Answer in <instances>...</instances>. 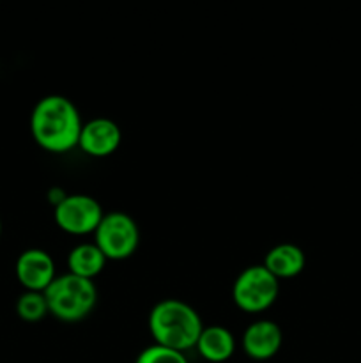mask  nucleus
I'll return each mask as SVG.
<instances>
[{
  "mask_svg": "<svg viewBox=\"0 0 361 363\" xmlns=\"http://www.w3.org/2000/svg\"><path fill=\"white\" fill-rule=\"evenodd\" d=\"M50 314L64 323H76L87 318L98 303V289L94 280L81 277L59 275L45 291Z\"/></svg>",
  "mask_w": 361,
  "mask_h": 363,
  "instance_id": "3",
  "label": "nucleus"
},
{
  "mask_svg": "<svg viewBox=\"0 0 361 363\" xmlns=\"http://www.w3.org/2000/svg\"><path fill=\"white\" fill-rule=\"evenodd\" d=\"M202 330L204 325L198 312L176 298L158 301L149 314V332L154 344L180 353L197 346Z\"/></svg>",
  "mask_w": 361,
  "mask_h": 363,
  "instance_id": "2",
  "label": "nucleus"
},
{
  "mask_svg": "<svg viewBox=\"0 0 361 363\" xmlns=\"http://www.w3.org/2000/svg\"><path fill=\"white\" fill-rule=\"evenodd\" d=\"M264 266L278 280L297 277L306 266V255L297 245L280 243L265 254Z\"/></svg>",
  "mask_w": 361,
  "mask_h": 363,
  "instance_id": "10",
  "label": "nucleus"
},
{
  "mask_svg": "<svg viewBox=\"0 0 361 363\" xmlns=\"http://www.w3.org/2000/svg\"><path fill=\"white\" fill-rule=\"evenodd\" d=\"M14 269L18 282L25 287V291L32 293H45L57 279L53 257L41 248H28L21 252Z\"/></svg>",
  "mask_w": 361,
  "mask_h": 363,
  "instance_id": "7",
  "label": "nucleus"
},
{
  "mask_svg": "<svg viewBox=\"0 0 361 363\" xmlns=\"http://www.w3.org/2000/svg\"><path fill=\"white\" fill-rule=\"evenodd\" d=\"M280 296V280L265 269L264 264H255L243 269L232 286V300L246 314H258L275 305Z\"/></svg>",
  "mask_w": 361,
  "mask_h": 363,
  "instance_id": "4",
  "label": "nucleus"
},
{
  "mask_svg": "<svg viewBox=\"0 0 361 363\" xmlns=\"http://www.w3.org/2000/svg\"><path fill=\"white\" fill-rule=\"evenodd\" d=\"M122 142V131L115 121L108 117H96L84 123L78 147L88 156L105 158L113 155Z\"/></svg>",
  "mask_w": 361,
  "mask_h": 363,
  "instance_id": "8",
  "label": "nucleus"
},
{
  "mask_svg": "<svg viewBox=\"0 0 361 363\" xmlns=\"http://www.w3.org/2000/svg\"><path fill=\"white\" fill-rule=\"evenodd\" d=\"M106 257L94 243L76 245L67 255V269L71 275L94 280L105 269Z\"/></svg>",
  "mask_w": 361,
  "mask_h": 363,
  "instance_id": "12",
  "label": "nucleus"
},
{
  "mask_svg": "<svg viewBox=\"0 0 361 363\" xmlns=\"http://www.w3.org/2000/svg\"><path fill=\"white\" fill-rule=\"evenodd\" d=\"M48 197H50V202H52V204L57 208V206H59L60 202L67 197V194H64V190H60V188H53V190H50Z\"/></svg>",
  "mask_w": 361,
  "mask_h": 363,
  "instance_id": "15",
  "label": "nucleus"
},
{
  "mask_svg": "<svg viewBox=\"0 0 361 363\" xmlns=\"http://www.w3.org/2000/svg\"><path fill=\"white\" fill-rule=\"evenodd\" d=\"M81 128L80 110L66 96H45L30 113V133L35 144L55 155L78 147Z\"/></svg>",
  "mask_w": 361,
  "mask_h": 363,
  "instance_id": "1",
  "label": "nucleus"
},
{
  "mask_svg": "<svg viewBox=\"0 0 361 363\" xmlns=\"http://www.w3.org/2000/svg\"><path fill=\"white\" fill-rule=\"evenodd\" d=\"M0 234H2V223H0Z\"/></svg>",
  "mask_w": 361,
  "mask_h": 363,
  "instance_id": "16",
  "label": "nucleus"
},
{
  "mask_svg": "<svg viewBox=\"0 0 361 363\" xmlns=\"http://www.w3.org/2000/svg\"><path fill=\"white\" fill-rule=\"evenodd\" d=\"M16 312L23 321L38 323L50 314L45 293H32L25 291L16 301Z\"/></svg>",
  "mask_w": 361,
  "mask_h": 363,
  "instance_id": "13",
  "label": "nucleus"
},
{
  "mask_svg": "<svg viewBox=\"0 0 361 363\" xmlns=\"http://www.w3.org/2000/svg\"><path fill=\"white\" fill-rule=\"evenodd\" d=\"M197 351L204 360L211 363H222L232 358L236 351V339L232 332L225 326H209L202 330L197 342Z\"/></svg>",
  "mask_w": 361,
  "mask_h": 363,
  "instance_id": "11",
  "label": "nucleus"
},
{
  "mask_svg": "<svg viewBox=\"0 0 361 363\" xmlns=\"http://www.w3.org/2000/svg\"><path fill=\"white\" fill-rule=\"evenodd\" d=\"M94 245L103 252L106 261H124L140 245L138 223L124 211L106 213L94 233Z\"/></svg>",
  "mask_w": 361,
  "mask_h": 363,
  "instance_id": "5",
  "label": "nucleus"
},
{
  "mask_svg": "<svg viewBox=\"0 0 361 363\" xmlns=\"http://www.w3.org/2000/svg\"><path fill=\"white\" fill-rule=\"evenodd\" d=\"M241 344H243L244 353L253 358V360H269V358L276 357L278 351L282 350V328L275 321H269V319L255 321L244 330Z\"/></svg>",
  "mask_w": 361,
  "mask_h": 363,
  "instance_id": "9",
  "label": "nucleus"
},
{
  "mask_svg": "<svg viewBox=\"0 0 361 363\" xmlns=\"http://www.w3.org/2000/svg\"><path fill=\"white\" fill-rule=\"evenodd\" d=\"M55 223L60 230L73 236L94 234L101 223L103 213L101 204L91 195L73 194L67 195L55 208Z\"/></svg>",
  "mask_w": 361,
  "mask_h": 363,
  "instance_id": "6",
  "label": "nucleus"
},
{
  "mask_svg": "<svg viewBox=\"0 0 361 363\" xmlns=\"http://www.w3.org/2000/svg\"><path fill=\"white\" fill-rule=\"evenodd\" d=\"M134 363H188V358L180 351H173L168 350V347L152 344V346L145 347L138 354Z\"/></svg>",
  "mask_w": 361,
  "mask_h": 363,
  "instance_id": "14",
  "label": "nucleus"
}]
</instances>
